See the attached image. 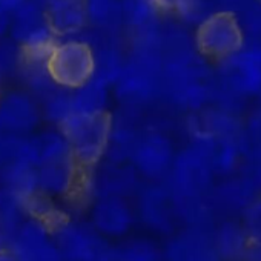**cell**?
I'll return each mask as SVG.
<instances>
[{
    "mask_svg": "<svg viewBox=\"0 0 261 261\" xmlns=\"http://www.w3.org/2000/svg\"><path fill=\"white\" fill-rule=\"evenodd\" d=\"M59 126L74 160L82 169L98 163L108 148L112 130V120L108 112L103 109L95 112H74Z\"/></svg>",
    "mask_w": 261,
    "mask_h": 261,
    "instance_id": "obj_1",
    "label": "cell"
},
{
    "mask_svg": "<svg viewBox=\"0 0 261 261\" xmlns=\"http://www.w3.org/2000/svg\"><path fill=\"white\" fill-rule=\"evenodd\" d=\"M48 71L63 89L74 91L91 82L97 71V59L92 48L82 40L56 43L46 60Z\"/></svg>",
    "mask_w": 261,
    "mask_h": 261,
    "instance_id": "obj_2",
    "label": "cell"
},
{
    "mask_svg": "<svg viewBox=\"0 0 261 261\" xmlns=\"http://www.w3.org/2000/svg\"><path fill=\"white\" fill-rule=\"evenodd\" d=\"M195 40L203 56L214 60H224L241 49L244 34L233 13L218 11L198 25Z\"/></svg>",
    "mask_w": 261,
    "mask_h": 261,
    "instance_id": "obj_3",
    "label": "cell"
},
{
    "mask_svg": "<svg viewBox=\"0 0 261 261\" xmlns=\"http://www.w3.org/2000/svg\"><path fill=\"white\" fill-rule=\"evenodd\" d=\"M56 37V33L48 23L46 10L33 0H27L13 14L11 39L16 40L25 53L49 56L57 43Z\"/></svg>",
    "mask_w": 261,
    "mask_h": 261,
    "instance_id": "obj_4",
    "label": "cell"
},
{
    "mask_svg": "<svg viewBox=\"0 0 261 261\" xmlns=\"http://www.w3.org/2000/svg\"><path fill=\"white\" fill-rule=\"evenodd\" d=\"M54 240L68 261H111L112 258V246L94 226L59 223Z\"/></svg>",
    "mask_w": 261,
    "mask_h": 261,
    "instance_id": "obj_5",
    "label": "cell"
},
{
    "mask_svg": "<svg viewBox=\"0 0 261 261\" xmlns=\"http://www.w3.org/2000/svg\"><path fill=\"white\" fill-rule=\"evenodd\" d=\"M13 252L17 261H68L40 220L28 221L19 229Z\"/></svg>",
    "mask_w": 261,
    "mask_h": 261,
    "instance_id": "obj_6",
    "label": "cell"
},
{
    "mask_svg": "<svg viewBox=\"0 0 261 261\" xmlns=\"http://www.w3.org/2000/svg\"><path fill=\"white\" fill-rule=\"evenodd\" d=\"M39 109L25 92H10L0 98V129L5 134L23 136L37 124Z\"/></svg>",
    "mask_w": 261,
    "mask_h": 261,
    "instance_id": "obj_7",
    "label": "cell"
},
{
    "mask_svg": "<svg viewBox=\"0 0 261 261\" xmlns=\"http://www.w3.org/2000/svg\"><path fill=\"white\" fill-rule=\"evenodd\" d=\"M82 169L74 160L72 154L46 160L39 165L40 191L53 195L68 194L77 180V171Z\"/></svg>",
    "mask_w": 261,
    "mask_h": 261,
    "instance_id": "obj_8",
    "label": "cell"
},
{
    "mask_svg": "<svg viewBox=\"0 0 261 261\" xmlns=\"http://www.w3.org/2000/svg\"><path fill=\"white\" fill-rule=\"evenodd\" d=\"M92 226L109 238H121L133 226V212L118 198H105L92 211Z\"/></svg>",
    "mask_w": 261,
    "mask_h": 261,
    "instance_id": "obj_9",
    "label": "cell"
},
{
    "mask_svg": "<svg viewBox=\"0 0 261 261\" xmlns=\"http://www.w3.org/2000/svg\"><path fill=\"white\" fill-rule=\"evenodd\" d=\"M48 23L56 36H71L89 20L88 0H56L46 8Z\"/></svg>",
    "mask_w": 261,
    "mask_h": 261,
    "instance_id": "obj_10",
    "label": "cell"
},
{
    "mask_svg": "<svg viewBox=\"0 0 261 261\" xmlns=\"http://www.w3.org/2000/svg\"><path fill=\"white\" fill-rule=\"evenodd\" d=\"M252 241L243 226L223 224L214 237V247L223 261H243Z\"/></svg>",
    "mask_w": 261,
    "mask_h": 261,
    "instance_id": "obj_11",
    "label": "cell"
},
{
    "mask_svg": "<svg viewBox=\"0 0 261 261\" xmlns=\"http://www.w3.org/2000/svg\"><path fill=\"white\" fill-rule=\"evenodd\" d=\"M111 261H163V255L152 243L139 240L112 247Z\"/></svg>",
    "mask_w": 261,
    "mask_h": 261,
    "instance_id": "obj_12",
    "label": "cell"
},
{
    "mask_svg": "<svg viewBox=\"0 0 261 261\" xmlns=\"http://www.w3.org/2000/svg\"><path fill=\"white\" fill-rule=\"evenodd\" d=\"M22 63V48L16 40L0 42V77L19 72Z\"/></svg>",
    "mask_w": 261,
    "mask_h": 261,
    "instance_id": "obj_13",
    "label": "cell"
},
{
    "mask_svg": "<svg viewBox=\"0 0 261 261\" xmlns=\"http://www.w3.org/2000/svg\"><path fill=\"white\" fill-rule=\"evenodd\" d=\"M252 243H261V201L253 203L244 215V224Z\"/></svg>",
    "mask_w": 261,
    "mask_h": 261,
    "instance_id": "obj_14",
    "label": "cell"
},
{
    "mask_svg": "<svg viewBox=\"0 0 261 261\" xmlns=\"http://www.w3.org/2000/svg\"><path fill=\"white\" fill-rule=\"evenodd\" d=\"M148 2L163 13H181L189 8L194 0H148Z\"/></svg>",
    "mask_w": 261,
    "mask_h": 261,
    "instance_id": "obj_15",
    "label": "cell"
},
{
    "mask_svg": "<svg viewBox=\"0 0 261 261\" xmlns=\"http://www.w3.org/2000/svg\"><path fill=\"white\" fill-rule=\"evenodd\" d=\"M27 0H0V11L13 16Z\"/></svg>",
    "mask_w": 261,
    "mask_h": 261,
    "instance_id": "obj_16",
    "label": "cell"
},
{
    "mask_svg": "<svg viewBox=\"0 0 261 261\" xmlns=\"http://www.w3.org/2000/svg\"><path fill=\"white\" fill-rule=\"evenodd\" d=\"M243 261H261V243H252Z\"/></svg>",
    "mask_w": 261,
    "mask_h": 261,
    "instance_id": "obj_17",
    "label": "cell"
},
{
    "mask_svg": "<svg viewBox=\"0 0 261 261\" xmlns=\"http://www.w3.org/2000/svg\"><path fill=\"white\" fill-rule=\"evenodd\" d=\"M11 22H13V16L0 11V39H2L8 31H11Z\"/></svg>",
    "mask_w": 261,
    "mask_h": 261,
    "instance_id": "obj_18",
    "label": "cell"
},
{
    "mask_svg": "<svg viewBox=\"0 0 261 261\" xmlns=\"http://www.w3.org/2000/svg\"><path fill=\"white\" fill-rule=\"evenodd\" d=\"M4 142H5V133L0 129V166L4 163Z\"/></svg>",
    "mask_w": 261,
    "mask_h": 261,
    "instance_id": "obj_19",
    "label": "cell"
},
{
    "mask_svg": "<svg viewBox=\"0 0 261 261\" xmlns=\"http://www.w3.org/2000/svg\"><path fill=\"white\" fill-rule=\"evenodd\" d=\"M34 4H37V5H40V7H43L45 10L53 4V2H56V0H33Z\"/></svg>",
    "mask_w": 261,
    "mask_h": 261,
    "instance_id": "obj_20",
    "label": "cell"
},
{
    "mask_svg": "<svg viewBox=\"0 0 261 261\" xmlns=\"http://www.w3.org/2000/svg\"><path fill=\"white\" fill-rule=\"evenodd\" d=\"M4 97V92H2V77H0V98Z\"/></svg>",
    "mask_w": 261,
    "mask_h": 261,
    "instance_id": "obj_21",
    "label": "cell"
},
{
    "mask_svg": "<svg viewBox=\"0 0 261 261\" xmlns=\"http://www.w3.org/2000/svg\"><path fill=\"white\" fill-rule=\"evenodd\" d=\"M259 2H261V0H259Z\"/></svg>",
    "mask_w": 261,
    "mask_h": 261,
    "instance_id": "obj_22",
    "label": "cell"
}]
</instances>
